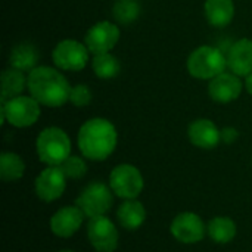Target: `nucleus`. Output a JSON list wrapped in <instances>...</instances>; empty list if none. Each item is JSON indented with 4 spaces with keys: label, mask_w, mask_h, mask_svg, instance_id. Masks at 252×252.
Returning a JSON list of instances; mask_svg holds the SVG:
<instances>
[{
    "label": "nucleus",
    "mask_w": 252,
    "mask_h": 252,
    "mask_svg": "<svg viewBox=\"0 0 252 252\" xmlns=\"http://www.w3.org/2000/svg\"><path fill=\"white\" fill-rule=\"evenodd\" d=\"M28 92L40 105L59 108L69 102L71 86L58 69L35 66L28 74Z\"/></svg>",
    "instance_id": "obj_1"
},
{
    "label": "nucleus",
    "mask_w": 252,
    "mask_h": 252,
    "mask_svg": "<svg viewBox=\"0 0 252 252\" xmlns=\"http://www.w3.org/2000/svg\"><path fill=\"white\" fill-rule=\"evenodd\" d=\"M117 142V130L114 124L105 118H92L80 127L78 148L87 159H106L115 151Z\"/></svg>",
    "instance_id": "obj_2"
},
{
    "label": "nucleus",
    "mask_w": 252,
    "mask_h": 252,
    "mask_svg": "<svg viewBox=\"0 0 252 252\" xmlns=\"http://www.w3.org/2000/svg\"><path fill=\"white\" fill-rule=\"evenodd\" d=\"M35 149L41 162L49 167H59L71 157V140L62 128L47 127L38 134Z\"/></svg>",
    "instance_id": "obj_3"
},
{
    "label": "nucleus",
    "mask_w": 252,
    "mask_h": 252,
    "mask_svg": "<svg viewBox=\"0 0 252 252\" xmlns=\"http://www.w3.org/2000/svg\"><path fill=\"white\" fill-rule=\"evenodd\" d=\"M188 71L199 80H213L223 74L227 66V56L213 46H201L188 58Z\"/></svg>",
    "instance_id": "obj_4"
},
{
    "label": "nucleus",
    "mask_w": 252,
    "mask_h": 252,
    "mask_svg": "<svg viewBox=\"0 0 252 252\" xmlns=\"http://www.w3.org/2000/svg\"><path fill=\"white\" fill-rule=\"evenodd\" d=\"M1 123L7 121L10 126L25 128L37 123L40 117V103L32 96H16L1 102Z\"/></svg>",
    "instance_id": "obj_5"
},
{
    "label": "nucleus",
    "mask_w": 252,
    "mask_h": 252,
    "mask_svg": "<svg viewBox=\"0 0 252 252\" xmlns=\"http://www.w3.org/2000/svg\"><path fill=\"white\" fill-rule=\"evenodd\" d=\"M112 204V189L102 182H93L87 185L77 198V207L89 219L105 216L111 210Z\"/></svg>",
    "instance_id": "obj_6"
},
{
    "label": "nucleus",
    "mask_w": 252,
    "mask_h": 252,
    "mask_svg": "<svg viewBox=\"0 0 252 252\" xmlns=\"http://www.w3.org/2000/svg\"><path fill=\"white\" fill-rule=\"evenodd\" d=\"M109 186L112 192L124 199H136L145 186L142 173L130 164H121L111 171Z\"/></svg>",
    "instance_id": "obj_7"
},
{
    "label": "nucleus",
    "mask_w": 252,
    "mask_h": 252,
    "mask_svg": "<svg viewBox=\"0 0 252 252\" xmlns=\"http://www.w3.org/2000/svg\"><path fill=\"white\" fill-rule=\"evenodd\" d=\"M89 49L77 40H62L56 44L52 59L59 69L81 71L89 62Z\"/></svg>",
    "instance_id": "obj_8"
},
{
    "label": "nucleus",
    "mask_w": 252,
    "mask_h": 252,
    "mask_svg": "<svg viewBox=\"0 0 252 252\" xmlns=\"http://www.w3.org/2000/svg\"><path fill=\"white\" fill-rule=\"evenodd\" d=\"M87 236L92 247L97 252H114L118 247V230L115 224L105 216L90 219Z\"/></svg>",
    "instance_id": "obj_9"
},
{
    "label": "nucleus",
    "mask_w": 252,
    "mask_h": 252,
    "mask_svg": "<svg viewBox=\"0 0 252 252\" xmlns=\"http://www.w3.org/2000/svg\"><path fill=\"white\" fill-rule=\"evenodd\" d=\"M120 40V28L108 21H100L90 27L84 37V44L92 55L111 52Z\"/></svg>",
    "instance_id": "obj_10"
},
{
    "label": "nucleus",
    "mask_w": 252,
    "mask_h": 252,
    "mask_svg": "<svg viewBox=\"0 0 252 252\" xmlns=\"http://www.w3.org/2000/svg\"><path fill=\"white\" fill-rule=\"evenodd\" d=\"M207 233L202 219L193 213H182L171 223V235L182 244H196Z\"/></svg>",
    "instance_id": "obj_11"
},
{
    "label": "nucleus",
    "mask_w": 252,
    "mask_h": 252,
    "mask_svg": "<svg viewBox=\"0 0 252 252\" xmlns=\"http://www.w3.org/2000/svg\"><path fill=\"white\" fill-rule=\"evenodd\" d=\"M66 186V176L61 167H47L35 179V193L44 202H52L62 196Z\"/></svg>",
    "instance_id": "obj_12"
},
{
    "label": "nucleus",
    "mask_w": 252,
    "mask_h": 252,
    "mask_svg": "<svg viewBox=\"0 0 252 252\" xmlns=\"http://www.w3.org/2000/svg\"><path fill=\"white\" fill-rule=\"evenodd\" d=\"M242 81L236 74L223 72L216 78L210 80L208 94L213 100L219 103H229L241 96Z\"/></svg>",
    "instance_id": "obj_13"
},
{
    "label": "nucleus",
    "mask_w": 252,
    "mask_h": 252,
    "mask_svg": "<svg viewBox=\"0 0 252 252\" xmlns=\"http://www.w3.org/2000/svg\"><path fill=\"white\" fill-rule=\"evenodd\" d=\"M84 213L78 207H63L50 219V229L59 238H71L81 227Z\"/></svg>",
    "instance_id": "obj_14"
},
{
    "label": "nucleus",
    "mask_w": 252,
    "mask_h": 252,
    "mask_svg": "<svg viewBox=\"0 0 252 252\" xmlns=\"http://www.w3.org/2000/svg\"><path fill=\"white\" fill-rule=\"evenodd\" d=\"M189 140L201 149H213L221 142V131L217 126L205 118L193 121L188 128Z\"/></svg>",
    "instance_id": "obj_15"
},
{
    "label": "nucleus",
    "mask_w": 252,
    "mask_h": 252,
    "mask_svg": "<svg viewBox=\"0 0 252 252\" xmlns=\"http://www.w3.org/2000/svg\"><path fill=\"white\" fill-rule=\"evenodd\" d=\"M227 66L238 77H247L252 72V40L241 38L227 55Z\"/></svg>",
    "instance_id": "obj_16"
},
{
    "label": "nucleus",
    "mask_w": 252,
    "mask_h": 252,
    "mask_svg": "<svg viewBox=\"0 0 252 252\" xmlns=\"http://www.w3.org/2000/svg\"><path fill=\"white\" fill-rule=\"evenodd\" d=\"M205 16L213 27H227L235 16L233 0H205Z\"/></svg>",
    "instance_id": "obj_17"
},
{
    "label": "nucleus",
    "mask_w": 252,
    "mask_h": 252,
    "mask_svg": "<svg viewBox=\"0 0 252 252\" xmlns=\"http://www.w3.org/2000/svg\"><path fill=\"white\" fill-rule=\"evenodd\" d=\"M117 217L120 224L127 230H136L139 229L146 219V211L142 202L136 199H127L123 202L117 211Z\"/></svg>",
    "instance_id": "obj_18"
},
{
    "label": "nucleus",
    "mask_w": 252,
    "mask_h": 252,
    "mask_svg": "<svg viewBox=\"0 0 252 252\" xmlns=\"http://www.w3.org/2000/svg\"><path fill=\"white\" fill-rule=\"evenodd\" d=\"M25 87H28V77L24 75V71L10 66L1 72V102L21 96Z\"/></svg>",
    "instance_id": "obj_19"
},
{
    "label": "nucleus",
    "mask_w": 252,
    "mask_h": 252,
    "mask_svg": "<svg viewBox=\"0 0 252 252\" xmlns=\"http://www.w3.org/2000/svg\"><path fill=\"white\" fill-rule=\"evenodd\" d=\"M38 61V52L37 49L30 43H19L16 44L9 56V62L12 68H16L19 71H28L31 72L35 68V63Z\"/></svg>",
    "instance_id": "obj_20"
},
{
    "label": "nucleus",
    "mask_w": 252,
    "mask_h": 252,
    "mask_svg": "<svg viewBox=\"0 0 252 252\" xmlns=\"http://www.w3.org/2000/svg\"><path fill=\"white\" fill-rule=\"evenodd\" d=\"M207 233L216 244H229L236 236V224L229 217H216L208 223Z\"/></svg>",
    "instance_id": "obj_21"
},
{
    "label": "nucleus",
    "mask_w": 252,
    "mask_h": 252,
    "mask_svg": "<svg viewBox=\"0 0 252 252\" xmlns=\"http://www.w3.org/2000/svg\"><path fill=\"white\" fill-rule=\"evenodd\" d=\"M25 164L19 155L13 152H3L0 155V177L3 182H15L24 176Z\"/></svg>",
    "instance_id": "obj_22"
},
{
    "label": "nucleus",
    "mask_w": 252,
    "mask_h": 252,
    "mask_svg": "<svg viewBox=\"0 0 252 252\" xmlns=\"http://www.w3.org/2000/svg\"><path fill=\"white\" fill-rule=\"evenodd\" d=\"M92 68H93V72L99 78H103V80L114 78L120 72V61L111 52L93 55Z\"/></svg>",
    "instance_id": "obj_23"
},
{
    "label": "nucleus",
    "mask_w": 252,
    "mask_h": 252,
    "mask_svg": "<svg viewBox=\"0 0 252 252\" xmlns=\"http://www.w3.org/2000/svg\"><path fill=\"white\" fill-rule=\"evenodd\" d=\"M139 13H140V6L136 0H118L112 9V15L115 21L124 25L134 22Z\"/></svg>",
    "instance_id": "obj_24"
},
{
    "label": "nucleus",
    "mask_w": 252,
    "mask_h": 252,
    "mask_svg": "<svg viewBox=\"0 0 252 252\" xmlns=\"http://www.w3.org/2000/svg\"><path fill=\"white\" fill-rule=\"evenodd\" d=\"M59 167L66 179H81L87 173V164L80 157H68Z\"/></svg>",
    "instance_id": "obj_25"
},
{
    "label": "nucleus",
    "mask_w": 252,
    "mask_h": 252,
    "mask_svg": "<svg viewBox=\"0 0 252 252\" xmlns=\"http://www.w3.org/2000/svg\"><path fill=\"white\" fill-rule=\"evenodd\" d=\"M93 99L92 90L89 89V86L86 84H77L74 87H71V93H69V102L77 106V108H84L87 106Z\"/></svg>",
    "instance_id": "obj_26"
},
{
    "label": "nucleus",
    "mask_w": 252,
    "mask_h": 252,
    "mask_svg": "<svg viewBox=\"0 0 252 252\" xmlns=\"http://www.w3.org/2000/svg\"><path fill=\"white\" fill-rule=\"evenodd\" d=\"M238 137H239V133H238V130L233 128V127H226V128L221 130V142H224V143H227V145L236 142Z\"/></svg>",
    "instance_id": "obj_27"
},
{
    "label": "nucleus",
    "mask_w": 252,
    "mask_h": 252,
    "mask_svg": "<svg viewBox=\"0 0 252 252\" xmlns=\"http://www.w3.org/2000/svg\"><path fill=\"white\" fill-rule=\"evenodd\" d=\"M245 89H247V92L250 93L252 96V72L250 75H247V80H245Z\"/></svg>",
    "instance_id": "obj_28"
},
{
    "label": "nucleus",
    "mask_w": 252,
    "mask_h": 252,
    "mask_svg": "<svg viewBox=\"0 0 252 252\" xmlns=\"http://www.w3.org/2000/svg\"><path fill=\"white\" fill-rule=\"evenodd\" d=\"M59 252H74V251H59Z\"/></svg>",
    "instance_id": "obj_29"
}]
</instances>
